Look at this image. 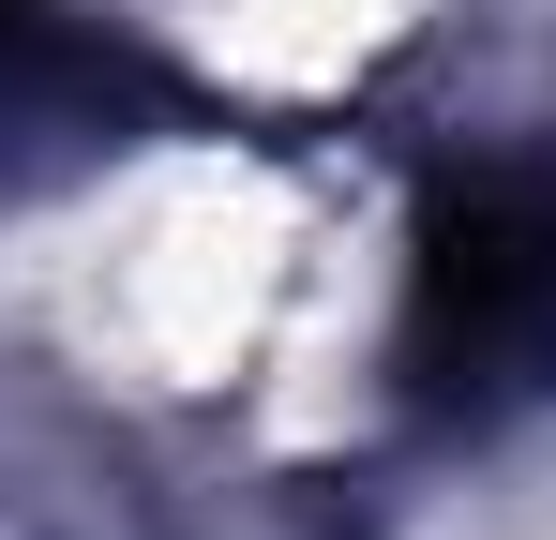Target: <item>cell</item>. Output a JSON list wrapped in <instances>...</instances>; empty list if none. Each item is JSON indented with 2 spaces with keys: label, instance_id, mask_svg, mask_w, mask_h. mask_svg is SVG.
I'll return each mask as SVG.
<instances>
[{
  "label": "cell",
  "instance_id": "obj_1",
  "mask_svg": "<svg viewBox=\"0 0 556 540\" xmlns=\"http://www.w3.org/2000/svg\"><path fill=\"white\" fill-rule=\"evenodd\" d=\"M556 360V195L542 180H437L406 241V375L437 406L527 390Z\"/></svg>",
  "mask_w": 556,
  "mask_h": 540
},
{
  "label": "cell",
  "instance_id": "obj_2",
  "mask_svg": "<svg viewBox=\"0 0 556 540\" xmlns=\"http://www.w3.org/2000/svg\"><path fill=\"white\" fill-rule=\"evenodd\" d=\"M0 30H15V0H0Z\"/></svg>",
  "mask_w": 556,
  "mask_h": 540
}]
</instances>
